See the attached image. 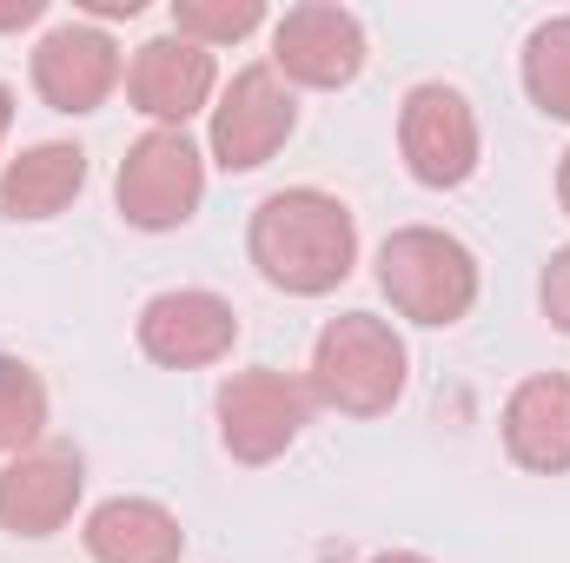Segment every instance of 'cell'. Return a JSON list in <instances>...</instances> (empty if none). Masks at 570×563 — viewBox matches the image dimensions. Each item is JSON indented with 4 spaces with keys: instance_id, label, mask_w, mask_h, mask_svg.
Returning <instances> with one entry per match:
<instances>
[{
    "instance_id": "cell-1",
    "label": "cell",
    "mask_w": 570,
    "mask_h": 563,
    "mask_svg": "<svg viewBox=\"0 0 570 563\" xmlns=\"http://www.w3.org/2000/svg\"><path fill=\"white\" fill-rule=\"evenodd\" d=\"M246 253L266 285H279L292 298H325L358 266V219L325 186H285L273 199H259L246 226Z\"/></svg>"
},
{
    "instance_id": "cell-2",
    "label": "cell",
    "mask_w": 570,
    "mask_h": 563,
    "mask_svg": "<svg viewBox=\"0 0 570 563\" xmlns=\"http://www.w3.org/2000/svg\"><path fill=\"white\" fill-rule=\"evenodd\" d=\"M405 378H412V352L379 312H338L312 338V365H305L312 405H332L345 418H385L405 398Z\"/></svg>"
},
{
    "instance_id": "cell-3",
    "label": "cell",
    "mask_w": 570,
    "mask_h": 563,
    "mask_svg": "<svg viewBox=\"0 0 570 563\" xmlns=\"http://www.w3.org/2000/svg\"><path fill=\"white\" fill-rule=\"evenodd\" d=\"M379 292L412 325H458L478 305V259L438 226H399L379 246Z\"/></svg>"
},
{
    "instance_id": "cell-4",
    "label": "cell",
    "mask_w": 570,
    "mask_h": 563,
    "mask_svg": "<svg viewBox=\"0 0 570 563\" xmlns=\"http://www.w3.org/2000/svg\"><path fill=\"white\" fill-rule=\"evenodd\" d=\"M199 199H206V152L186 134L153 127V134H140L127 146L120 179H114V206H120L127 226L173 233V226H186L199 213Z\"/></svg>"
},
{
    "instance_id": "cell-5",
    "label": "cell",
    "mask_w": 570,
    "mask_h": 563,
    "mask_svg": "<svg viewBox=\"0 0 570 563\" xmlns=\"http://www.w3.org/2000/svg\"><path fill=\"white\" fill-rule=\"evenodd\" d=\"M213 418H219V444L233 464H273L298 444V431L312 418V392L305 378L273 372V365H253V372H233L213 398Z\"/></svg>"
},
{
    "instance_id": "cell-6",
    "label": "cell",
    "mask_w": 570,
    "mask_h": 563,
    "mask_svg": "<svg viewBox=\"0 0 570 563\" xmlns=\"http://www.w3.org/2000/svg\"><path fill=\"white\" fill-rule=\"evenodd\" d=\"M292 127H298V100H292V87L273 73V60L239 67L219 87V100H213V134H206L213 166L219 172H259L292 140Z\"/></svg>"
},
{
    "instance_id": "cell-7",
    "label": "cell",
    "mask_w": 570,
    "mask_h": 563,
    "mask_svg": "<svg viewBox=\"0 0 570 563\" xmlns=\"http://www.w3.org/2000/svg\"><path fill=\"white\" fill-rule=\"evenodd\" d=\"M399 152H405V172L431 186V192H451L478 172V113L458 87L425 80L405 93L399 107Z\"/></svg>"
},
{
    "instance_id": "cell-8",
    "label": "cell",
    "mask_w": 570,
    "mask_h": 563,
    "mask_svg": "<svg viewBox=\"0 0 570 563\" xmlns=\"http://www.w3.org/2000/svg\"><path fill=\"white\" fill-rule=\"evenodd\" d=\"M273 73L285 87H312V93H338L365 73V27L352 7L332 0H305L273 27Z\"/></svg>"
},
{
    "instance_id": "cell-9",
    "label": "cell",
    "mask_w": 570,
    "mask_h": 563,
    "mask_svg": "<svg viewBox=\"0 0 570 563\" xmlns=\"http://www.w3.org/2000/svg\"><path fill=\"white\" fill-rule=\"evenodd\" d=\"M233 345H239V312H233V298H219L206 285H179V292H159L140 305V352L166 372L219 365V358H233Z\"/></svg>"
},
{
    "instance_id": "cell-10",
    "label": "cell",
    "mask_w": 570,
    "mask_h": 563,
    "mask_svg": "<svg viewBox=\"0 0 570 563\" xmlns=\"http://www.w3.org/2000/svg\"><path fill=\"white\" fill-rule=\"evenodd\" d=\"M80 491H87V464L80 451L67 444H33L20 457L0 464V531L7 537H60L80 511Z\"/></svg>"
},
{
    "instance_id": "cell-11",
    "label": "cell",
    "mask_w": 570,
    "mask_h": 563,
    "mask_svg": "<svg viewBox=\"0 0 570 563\" xmlns=\"http://www.w3.org/2000/svg\"><path fill=\"white\" fill-rule=\"evenodd\" d=\"M120 80H127V60H120L114 33L94 20H67V27L40 33V47H33V93L53 113H100Z\"/></svg>"
},
{
    "instance_id": "cell-12",
    "label": "cell",
    "mask_w": 570,
    "mask_h": 563,
    "mask_svg": "<svg viewBox=\"0 0 570 563\" xmlns=\"http://www.w3.org/2000/svg\"><path fill=\"white\" fill-rule=\"evenodd\" d=\"M213 93H219V60L199 40H186V33L146 40L140 53H134V67H127L134 113H146L153 127H173V134H186V120L206 113Z\"/></svg>"
},
{
    "instance_id": "cell-13",
    "label": "cell",
    "mask_w": 570,
    "mask_h": 563,
    "mask_svg": "<svg viewBox=\"0 0 570 563\" xmlns=\"http://www.w3.org/2000/svg\"><path fill=\"white\" fill-rule=\"evenodd\" d=\"M504 451L538 477L570 471V372H538L504 398Z\"/></svg>"
},
{
    "instance_id": "cell-14",
    "label": "cell",
    "mask_w": 570,
    "mask_h": 563,
    "mask_svg": "<svg viewBox=\"0 0 570 563\" xmlns=\"http://www.w3.org/2000/svg\"><path fill=\"white\" fill-rule=\"evenodd\" d=\"M80 544L94 563H179L186 557V524L159 497H107L87 511Z\"/></svg>"
},
{
    "instance_id": "cell-15",
    "label": "cell",
    "mask_w": 570,
    "mask_h": 563,
    "mask_svg": "<svg viewBox=\"0 0 570 563\" xmlns=\"http://www.w3.org/2000/svg\"><path fill=\"white\" fill-rule=\"evenodd\" d=\"M87 186V152L73 140H40L0 166V213L7 219H60Z\"/></svg>"
},
{
    "instance_id": "cell-16",
    "label": "cell",
    "mask_w": 570,
    "mask_h": 563,
    "mask_svg": "<svg viewBox=\"0 0 570 563\" xmlns=\"http://www.w3.org/2000/svg\"><path fill=\"white\" fill-rule=\"evenodd\" d=\"M524 93H531L538 113L570 120V13L531 27V40H524Z\"/></svg>"
},
{
    "instance_id": "cell-17",
    "label": "cell",
    "mask_w": 570,
    "mask_h": 563,
    "mask_svg": "<svg viewBox=\"0 0 570 563\" xmlns=\"http://www.w3.org/2000/svg\"><path fill=\"white\" fill-rule=\"evenodd\" d=\"M47 437V385L33 365L0 358V457H20Z\"/></svg>"
},
{
    "instance_id": "cell-18",
    "label": "cell",
    "mask_w": 570,
    "mask_h": 563,
    "mask_svg": "<svg viewBox=\"0 0 570 563\" xmlns=\"http://www.w3.org/2000/svg\"><path fill=\"white\" fill-rule=\"evenodd\" d=\"M259 27H266V7L259 0H173V33L199 40L206 53L213 47H233V40H246Z\"/></svg>"
},
{
    "instance_id": "cell-19",
    "label": "cell",
    "mask_w": 570,
    "mask_h": 563,
    "mask_svg": "<svg viewBox=\"0 0 570 563\" xmlns=\"http://www.w3.org/2000/svg\"><path fill=\"white\" fill-rule=\"evenodd\" d=\"M538 298H544V318L570 338V246L551 253V266H544V279H538Z\"/></svg>"
},
{
    "instance_id": "cell-20",
    "label": "cell",
    "mask_w": 570,
    "mask_h": 563,
    "mask_svg": "<svg viewBox=\"0 0 570 563\" xmlns=\"http://www.w3.org/2000/svg\"><path fill=\"white\" fill-rule=\"evenodd\" d=\"M47 13V0H0V33H20Z\"/></svg>"
},
{
    "instance_id": "cell-21",
    "label": "cell",
    "mask_w": 570,
    "mask_h": 563,
    "mask_svg": "<svg viewBox=\"0 0 570 563\" xmlns=\"http://www.w3.org/2000/svg\"><path fill=\"white\" fill-rule=\"evenodd\" d=\"M146 0H80V13H94V20H134Z\"/></svg>"
},
{
    "instance_id": "cell-22",
    "label": "cell",
    "mask_w": 570,
    "mask_h": 563,
    "mask_svg": "<svg viewBox=\"0 0 570 563\" xmlns=\"http://www.w3.org/2000/svg\"><path fill=\"white\" fill-rule=\"evenodd\" d=\"M7 127H13V87L0 80V146H7Z\"/></svg>"
},
{
    "instance_id": "cell-23",
    "label": "cell",
    "mask_w": 570,
    "mask_h": 563,
    "mask_svg": "<svg viewBox=\"0 0 570 563\" xmlns=\"http://www.w3.org/2000/svg\"><path fill=\"white\" fill-rule=\"evenodd\" d=\"M558 206H564V219H570V152H564V166H558Z\"/></svg>"
},
{
    "instance_id": "cell-24",
    "label": "cell",
    "mask_w": 570,
    "mask_h": 563,
    "mask_svg": "<svg viewBox=\"0 0 570 563\" xmlns=\"http://www.w3.org/2000/svg\"><path fill=\"white\" fill-rule=\"evenodd\" d=\"M372 563H431L425 551H385V557H372Z\"/></svg>"
}]
</instances>
